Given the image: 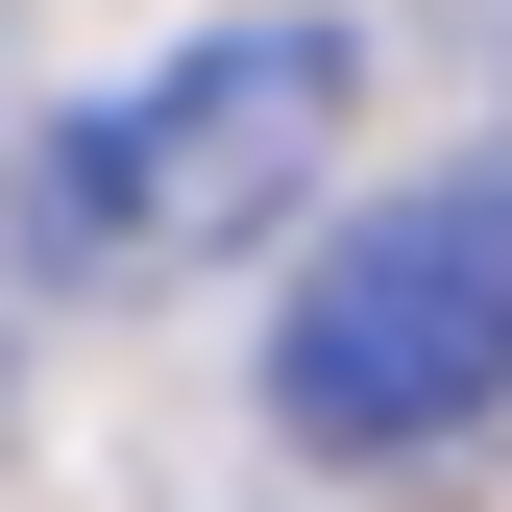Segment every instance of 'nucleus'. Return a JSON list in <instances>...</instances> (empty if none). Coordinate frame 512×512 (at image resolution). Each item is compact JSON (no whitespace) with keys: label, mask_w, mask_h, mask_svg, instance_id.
I'll list each match as a JSON object with an SVG mask.
<instances>
[{"label":"nucleus","mask_w":512,"mask_h":512,"mask_svg":"<svg viewBox=\"0 0 512 512\" xmlns=\"http://www.w3.org/2000/svg\"><path fill=\"white\" fill-rule=\"evenodd\" d=\"M342 98H366V49L317 25H196L171 74H122L49 122V171H25V244L74 293H171V269H244L293 196H317V147H342Z\"/></svg>","instance_id":"nucleus-1"},{"label":"nucleus","mask_w":512,"mask_h":512,"mask_svg":"<svg viewBox=\"0 0 512 512\" xmlns=\"http://www.w3.org/2000/svg\"><path fill=\"white\" fill-rule=\"evenodd\" d=\"M269 415L317 464H415V439L512 415V171H415L317 244L269 317Z\"/></svg>","instance_id":"nucleus-2"}]
</instances>
